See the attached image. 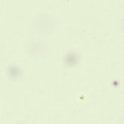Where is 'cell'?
I'll list each match as a JSON object with an SVG mask.
<instances>
[{
  "instance_id": "7a4b0ae2",
  "label": "cell",
  "mask_w": 124,
  "mask_h": 124,
  "mask_svg": "<svg viewBox=\"0 0 124 124\" xmlns=\"http://www.w3.org/2000/svg\"><path fill=\"white\" fill-rule=\"evenodd\" d=\"M77 53L72 51L67 55L66 62L70 66H74L79 61V57Z\"/></svg>"
},
{
  "instance_id": "6da1fadb",
  "label": "cell",
  "mask_w": 124,
  "mask_h": 124,
  "mask_svg": "<svg viewBox=\"0 0 124 124\" xmlns=\"http://www.w3.org/2000/svg\"><path fill=\"white\" fill-rule=\"evenodd\" d=\"M6 73L8 77L14 81L21 79L23 74L21 69L19 66L14 65L9 66L7 69Z\"/></svg>"
}]
</instances>
